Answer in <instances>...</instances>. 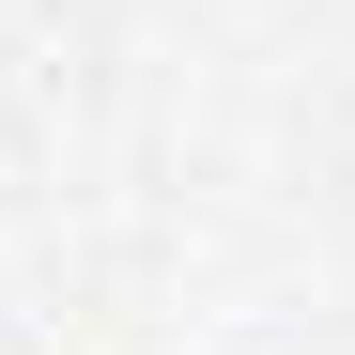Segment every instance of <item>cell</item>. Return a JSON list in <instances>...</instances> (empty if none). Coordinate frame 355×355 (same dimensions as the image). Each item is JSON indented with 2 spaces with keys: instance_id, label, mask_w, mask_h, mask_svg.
<instances>
[]
</instances>
